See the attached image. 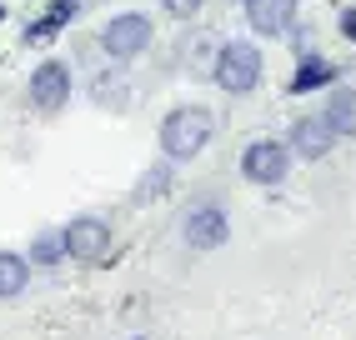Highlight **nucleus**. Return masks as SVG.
<instances>
[{"instance_id": "nucleus-4", "label": "nucleus", "mask_w": 356, "mask_h": 340, "mask_svg": "<svg viewBox=\"0 0 356 340\" xmlns=\"http://www.w3.org/2000/svg\"><path fill=\"white\" fill-rule=\"evenodd\" d=\"M291 151H286V140H271V135H261V140H251L246 151H241V180H251V185H286V176H291Z\"/></svg>"}, {"instance_id": "nucleus-3", "label": "nucleus", "mask_w": 356, "mask_h": 340, "mask_svg": "<svg viewBox=\"0 0 356 340\" xmlns=\"http://www.w3.org/2000/svg\"><path fill=\"white\" fill-rule=\"evenodd\" d=\"M151 40H156V26H151L146 10H121V15H111L106 26H101V51L115 65L140 60V56L151 51Z\"/></svg>"}, {"instance_id": "nucleus-1", "label": "nucleus", "mask_w": 356, "mask_h": 340, "mask_svg": "<svg viewBox=\"0 0 356 340\" xmlns=\"http://www.w3.org/2000/svg\"><path fill=\"white\" fill-rule=\"evenodd\" d=\"M161 155L171 160V165H191L211 140H216V115H211V105H196V101H186L176 110H165L161 115Z\"/></svg>"}, {"instance_id": "nucleus-6", "label": "nucleus", "mask_w": 356, "mask_h": 340, "mask_svg": "<svg viewBox=\"0 0 356 340\" xmlns=\"http://www.w3.org/2000/svg\"><path fill=\"white\" fill-rule=\"evenodd\" d=\"M70 90H76V76H70V65L65 60H40L31 70V80H26V95H31V105L40 115H56L60 105H70Z\"/></svg>"}, {"instance_id": "nucleus-22", "label": "nucleus", "mask_w": 356, "mask_h": 340, "mask_svg": "<svg viewBox=\"0 0 356 340\" xmlns=\"http://www.w3.org/2000/svg\"><path fill=\"white\" fill-rule=\"evenodd\" d=\"M131 340H146V335H131Z\"/></svg>"}, {"instance_id": "nucleus-17", "label": "nucleus", "mask_w": 356, "mask_h": 340, "mask_svg": "<svg viewBox=\"0 0 356 340\" xmlns=\"http://www.w3.org/2000/svg\"><path fill=\"white\" fill-rule=\"evenodd\" d=\"M151 170H156V176L140 180V185H136V196H161V190L171 185V160H161V165H151Z\"/></svg>"}, {"instance_id": "nucleus-13", "label": "nucleus", "mask_w": 356, "mask_h": 340, "mask_svg": "<svg viewBox=\"0 0 356 340\" xmlns=\"http://www.w3.org/2000/svg\"><path fill=\"white\" fill-rule=\"evenodd\" d=\"M31 290V260L20 250H0V300H15Z\"/></svg>"}, {"instance_id": "nucleus-5", "label": "nucleus", "mask_w": 356, "mask_h": 340, "mask_svg": "<svg viewBox=\"0 0 356 340\" xmlns=\"http://www.w3.org/2000/svg\"><path fill=\"white\" fill-rule=\"evenodd\" d=\"M181 240H186V250H196V255L221 250L226 240H231V215H226L216 201L191 205V210L181 215Z\"/></svg>"}, {"instance_id": "nucleus-11", "label": "nucleus", "mask_w": 356, "mask_h": 340, "mask_svg": "<svg viewBox=\"0 0 356 340\" xmlns=\"http://www.w3.org/2000/svg\"><path fill=\"white\" fill-rule=\"evenodd\" d=\"M331 85H337V65L321 60V56L312 51V56H301V60H296L286 90H291V95H312V90H331Z\"/></svg>"}, {"instance_id": "nucleus-20", "label": "nucleus", "mask_w": 356, "mask_h": 340, "mask_svg": "<svg viewBox=\"0 0 356 340\" xmlns=\"http://www.w3.org/2000/svg\"><path fill=\"white\" fill-rule=\"evenodd\" d=\"M226 6H241V0H226Z\"/></svg>"}, {"instance_id": "nucleus-18", "label": "nucleus", "mask_w": 356, "mask_h": 340, "mask_svg": "<svg viewBox=\"0 0 356 340\" xmlns=\"http://www.w3.org/2000/svg\"><path fill=\"white\" fill-rule=\"evenodd\" d=\"M201 6H206V0H161V10L171 15V20H191Z\"/></svg>"}, {"instance_id": "nucleus-21", "label": "nucleus", "mask_w": 356, "mask_h": 340, "mask_svg": "<svg viewBox=\"0 0 356 340\" xmlns=\"http://www.w3.org/2000/svg\"><path fill=\"white\" fill-rule=\"evenodd\" d=\"M0 20H6V6H0Z\"/></svg>"}, {"instance_id": "nucleus-14", "label": "nucleus", "mask_w": 356, "mask_h": 340, "mask_svg": "<svg viewBox=\"0 0 356 340\" xmlns=\"http://www.w3.org/2000/svg\"><path fill=\"white\" fill-rule=\"evenodd\" d=\"M26 260H31V265H60V260H65V240H60V230H40Z\"/></svg>"}, {"instance_id": "nucleus-8", "label": "nucleus", "mask_w": 356, "mask_h": 340, "mask_svg": "<svg viewBox=\"0 0 356 340\" xmlns=\"http://www.w3.org/2000/svg\"><path fill=\"white\" fill-rule=\"evenodd\" d=\"M246 6V26L251 35L261 40H281V35H291L296 31V0H241Z\"/></svg>"}, {"instance_id": "nucleus-19", "label": "nucleus", "mask_w": 356, "mask_h": 340, "mask_svg": "<svg viewBox=\"0 0 356 340\" xmlns=\"http://www.w3.org/2000/svg\"><path fill=\"white\" fill-rule=\"evenodd\" d=\"M337 31H341L346 40H356V6H346V10H341V20H337Z\"/></svg>"}, {"instance_id": "nucleus-2", "label": "nucleus", "mask_w": 356, "mask_h": 340, "mask_svg": "<svg viewBox=\"0 0 356 340\" xmlns=\"http://www.w3.org/2000/svg\"><path fill=\"white\" fill-rule=\"evenodd\" d=\"M261 70H266V60H261L256 40L251 35H231L216 45V60H211V80H216L226 95H251L261 85Z\"/></svg>"}, {"instance_id": "nucleus-7", "label": "nucleus", "mask_w": 356, "mask_h": 340, "mask_svg": "<svg viewBox=\"0 0 356 340\" xmlns=\"http://www.w3.org/2000/svg\"><path fill=\"white\" fill-rule=\"evenodd\" d=\"M60 240H65V255L70 260H106L111 255V246H115V235H111V226L101 221V215H76L70 226H60Z\"/></svg>"}, {"instance_id": "nucleus-16", "label": "nucleus", "mask_w": 356, "mask_h": 340, "mask_svg": "<svg viewBox=\"0 0 356 340\" xmlns=\"http://www.w3.org/2000/svg\"><path fill=\"white\" fill-rule=\"evenodd\" d=\"M121 90H126L121 76H115V80L101 76V80H96V105H115V110H121V105H126V95H121Z\"/></svg>"}, {"instance_id": "nucleus-15", "label": "nucleus", "mask_w": 356, "mask_h": 340, "mask_svg": "<svg viewBox=\"0 0 356 340\" xmlns=\"http://www.w3.org/2000/svg\"><path fill=\"white\" fill-rule=\"evenodd\" d=\"M181 51H186V65H191V70H206V76H211V60H216V40H211L206 31H196L191 40L181 45Z\"/></svg>"}, {"instance_id": "nucleus-10", "label": "nucleus", "mask_w": 356, "mask_h": 340, "mask_svg": "<svg viewBox=\"0 0 356 340\" xmlns=\"http://www.w3.org/2000/svg\"><path fill=\"white\" fill-rule=\"evenodd\" d=\"M321 120L337 140H356V85H331L326 105H321Z\"/></svg>"}, {"instance_id": "nucleus-9", "label": "nucleus", "mask_w": 356, "mask_h": 340, "mask_svg": "<svg viewBox=\"0 0 356 340\" xmlns=\"http://www.w3.org/2000/svg\"><path fill=\"white\" fill-rule=\"evenodd\" d=\"M286 151H291V160H326L337 151V135L326 130L321 115H296L291 135H286Z\"/></svg>"}, {"instance_id": "nucleus-12", "label": "nucleus", "mask_w": 356, "mask_h": 340, "mask_svg": "<svg viewBox=\"0 0 356 340\" xmlns=\"http://www.w3.org/2000/svg\"><path fill=\"white\" fill-rule=\"evenodd\" d=\"M76 15H81V0H51V6H45V15L26 26V40H56Z\"/></svg>"}]
</instances>
